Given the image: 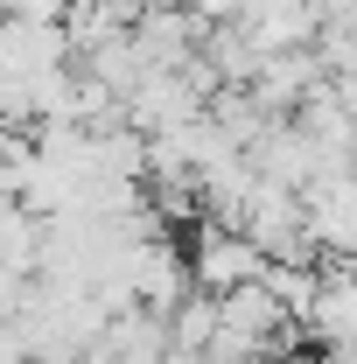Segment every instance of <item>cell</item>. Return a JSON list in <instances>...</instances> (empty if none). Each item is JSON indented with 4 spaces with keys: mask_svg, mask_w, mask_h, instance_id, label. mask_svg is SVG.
Listing matches in <instances>:
<instances>
[{
    "mask_svg": "<svg viewBox=\"0 0 357 364\" xmlns=\"http://www.w3.org/2000/svg\"><path fill=\"white\" fill-rule=\"evenodd\" d=\"M0 364H28V343H21L14 322H0Z\"/></svg>",
    "mask_w": 357,
    "mask_h": 364,
    "instance_id": "cell-3",
    "label": "cell"
},
{
    "mask_svg": "<svg viewBox=\"0 0 357 364\" xmlns=\"http://www.w3.org/2000/svg\"><path fill=\"white\" fill-rule=\"evenodd\" d=\"M161 329H169V350H182V358H203V343L218 336V301L189 287V294H182L176 309L161 316Z\"/></svg>",
    "mask_w": 357,
    "mask_h": 364,
    "instance_id": "cell-2",
    "label": "cell"
},
{
    "mask_svg": "<svg viewBox=\"0 0 357 364\" xmlns=\"http://www.w3.org/2000/svg\"><path fill=\"white\" fill-rule=\"evenodd\" d=\"M182 267H189V287H196V294H231V287H252L267 259H260V252H252V238H238V231L196 225L189 252H182Z\"/></svg>",
    "mask_w": 357,
    "mask_h": 364,
    "instance_id": "cell-1",
    "label": "cell"
}]
</instances>
